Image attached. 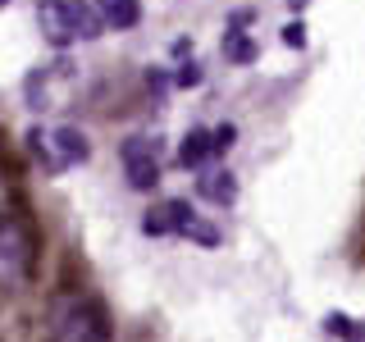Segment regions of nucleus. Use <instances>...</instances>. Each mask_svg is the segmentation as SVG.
Returning a JSON list of instances; mask_svg holds the SVG:
<instances>
[{
	"instance_id": "1",
	"label": "nucleus",
	"mask_w": 365,
	"mask_h": 342,
	"mask_svg": "<svg viewBox=\"0 0 365 342\" xmlns=\"http://www.w3.org/2000/svg\"><path fill=\"white\" fill-rule=\"evenodd\" d=\"M37 28L41 37L51 46H64L68 41H96L101 28H106V19H101L96 5H87V0H41L37 5Z\"/></svg>"
},
{
	"instance_id": "2",
	"label": "nucleus",
	"mask_w": 365,
	"mask_h": 342,
	"mask_svg": "<svg viewBox=\"0 0 365 342\" xmlns=\"http://www.w3.org/2000/svg\"><path fill=\"white\" fill-rule=\"evenodd\" d=\"M32 265H37V242H32L28 219L0 205V288L19 292L32 279Z\"/></svg>"
},
{
	"instance_id": "3",
	"label": "nucleus",
	"mask_w": 365,
	"mask_h": 342,
	"mask_svg": "<svg viewBox=\"0 0 365 342\" xmlns=\"http://www.w3.org/2000/svg\"><path fill=\"white\" fill-rule=\"evenodd\" d=\"M28 151L37 155V165L46 174H64V169L83 165L91 155V142L83 128H68V123H46V128L28 133Z\"/></svg>"
},
{
	"instance_id": "4",
	"label": "nucleus",
	"mask_w": 365,
	"mask_h": 342,
	"mask_svg": "<svg viewBox=\"0 0 365 342\" xmlns=\"http://www.w3.org/2000/svg\"><path fill=\"white\" fill-rule=\"evenodd\" d=\"M55 342H110V315L96 296H64L51 315Z\"/></svg>"
},
{
	"instance_id": "5",
	"label": "nucleus",
	"mask_w": 365,
	"mask_h": 342,
	"mask_svg": "<svg viewBox=\"0 0 365 342\" xmlns=\"http://www.w3.org/2000/svg\"><path fill=\"white\" fill-rule=\"evenodd\" d=\"M68 87H73V64L55 60V64L32 68L28 83H23V96H28L32 110H55V105H64V91Z\"/></svg>"
},
{
	"instance_id": "6",
	"label": "nucleus",
	"mask_w": 365,
	"mask_h": 342,
	"mask_svg": "<svg viewBox=\"0 0 365 342\" xmlns=\"http://www.w3.org/2000/svg\"><path fill=\"white\" fill-rule=\"evenodd\" d=\"M119 160H123V174H128V187L137 192H151L160 182V142L155 137H128L119 146Z\"/></svg>"
},
{
	"instance_id": "7",
	"label": "nucleus",
	"mask_w": 365,
	"mask_h": 342,
	"mask_svg": "<svg viewBox=\"0 0 365 342\" xmlns=\"http://www.w3.org/2000/svg\"><path fill=\"white\" fill-rule=\"evenodd\" d=\"M192 224H197L192 205L174 197V201H160V205H151V210H146L142 233H146V237H165V233H182V237H187Z\"/></svg>"
},
{
	"instance_id": "8",
	"label": "nucleus",
	"mask_w": 365,
	"mask_h": 342,
	"mask_svg": "<svg viewBox=\"0 0 365 342\" xmlns=\"http://www.w3.org/2000/svg\"><path fill=\"white\" fill-rule=\"evenodd\" d=\"M210 155H220V151H215V133L192 128L187 137H182V146H178V165H182V169H201Z\"/></svg>"
},
{
	"instance_id": "9",
	"label": "nucleus",
	"mask_w": 365,
	"mask_h": 342,
	"mask_svg": "<svg viewBox=\"0 0 365 342\" xmlns=\"http://www.w3.org/2000/svg\"><path fill=\"white\" fill-rule=\"evenodd\" d=\"M197 192L205 201H215V205H233L237 201V178L228 174V169H215V174H205L197 182Z\"/></svg>"
},
{
	"instance_id": "10",
	"label": "nucleus",
	"mask_w": 365,
	"mask_h": 342,
	"mask_svg": "<svg viewBox=\"0 0 365 342\" xmlns=\"http://www.w3.org/2000/svg\"><path fill=\"white\" fill-rule=\"evenodd\" d=\"M96 9H101V19H106L110 28H119V32L142 19V5H137V0H96Z\"/></svg>"
},
{
	"instance_id": "11",
	"label": "nucleus",
	"mask_w": 365,
	"mask_h": 342,
	"mask_svg": "<svg viewBox=\"0 0 365 342\" xmlns=\"http://www.w3.org/2000/svg\"><path fill=\"white\" fill-rule=\"evenodd\" d=\"M224 55H228L233 64H251V60H256V41L228 28V37H224Z\"/></svg>"
},
{
	"instance_id": "12",
	"label": "nucleus",
	"mask_w": 365,
	"mask_h": 342,
	"mask_svg": "<svg viewBox=\"0 0 365 342\" xmlns=\"http://www.w3.org/2000/svg\"><path fill=\"white\" fill-rule=\"evenodd\" d=\"M201 78H205V73H201V64H197V60H187V64L178 68L174 83H178V87H201Z\"/></svg>"
},
{
	"instance_id": "13",
	"label": "nucleus",
	"mask_w": 365,
	"mask_h": 342,
	"mask_svg": "<svg viewBox=\"0 0 365 342\" xmlns=\"http://www.w3.org/2000/svg\"><path fill=\"white\" fill-rule=\"evenodd\" d=\"M187 237H197L201 247H220V228H210V224H201V219L192 224V233H187Z\"/></svg>"
},
{
	"instance_id": "14",
	"label": "nucleus",
	"mask_w": 365,
	"mask_h": 342,
	"mask_svg": "<svg viewBox=\"0 0 365 342\" xmlns=\"http://www.w3.org/2000/svg\"><path fill=\"white\" fill-rule=\"evenodd\" d=\"M233 142H237V128H233V123H220V128H215V151L224 155Z\"/></svg>"
},
{
	"instance_id": "15",
	"label": "nucleus",
	"mask_w": 365,
	"mask_h": 342,
	"mask_svg": "<svg viewBox=\"0 0 365 342\" xmlns=\"http://www.w3.org/2000/svg\"><path fill=\"white\" fill-rule=\"evenodd\" d=\"M283 41H288V46H306V28H302V23H288V28H283Z\"/></svg>"
}]
</instances>
